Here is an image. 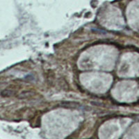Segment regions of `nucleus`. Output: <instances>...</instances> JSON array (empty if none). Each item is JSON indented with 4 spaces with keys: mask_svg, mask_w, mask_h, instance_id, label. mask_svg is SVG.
I'll return each mask as SVG.
<instances>
[{
    "mask_svg": "<svg viewBox=\"0 0 139 139\" xmlns=\"http://www.w3.org/2000/svg\"><path fill=\"white\" fill-rule=\"evenodd\" d=\"M34 95V93L31 91H24L18 95L19 99H26V98L30 97Z\"/></svg>",
    "mask_w": 139,
    "mask_h": 139,
    "instance_id": "nucleus-2",
    "label": "nucleus"
},
{
    "mask_svg": "<svg viewBox=\"0 0 139 139\" xmlns=\"http://www.w3.org/2000/svg\"><path fill=\"white\" fill-rule=\"evenodd\" d=\"M79 104L77 102H64L61 103V107H79Z\"/></svg>",
    "mask_w": 139,
    "mask_h": 139,
    "instance_id": "nucleus-1",
    "label": "nucleus"
},
{
    "mask_svg": "<svg viewBox=\"0 0 139 139\" xmlns=\"http://www.w3.org/2000/svg\"><path fill=\"white\" fill-rule=\"evenodd\" d=\"M14 94V91L11 90H8V89H5L1 93V95L2 97H11Z\"/></svg>",
    "mask_w": 139,
    "mask_h": 139,
    "instance_id": "nucleus-3",
    "label": "nucleus"
}]
</instances>
